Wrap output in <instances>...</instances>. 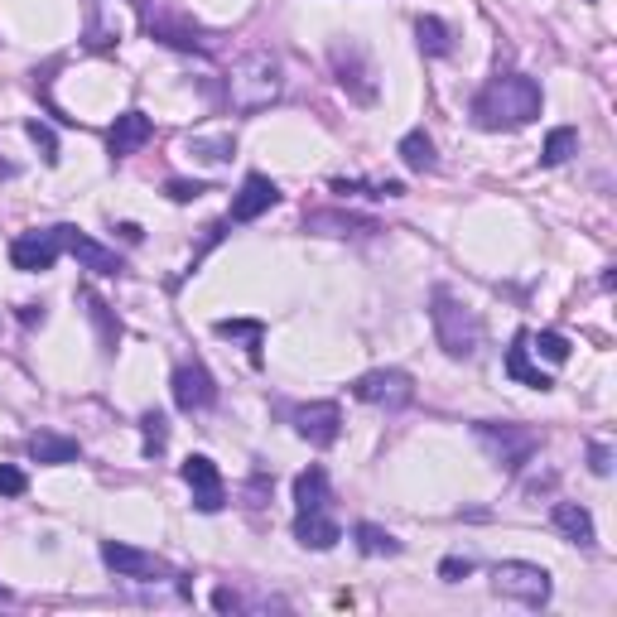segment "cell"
<instances>
[{
  "mask_svg": "<svg viewBox=\"0 0 617 617\" xmlns=\"http://www.w3.org/2000/svg\"><path fill=\"white\" fill-rule=\"evenodd\" d=\"M468 574H473V560H463V555H449V560L439 564V579H449V584L468 579Z\"/></svg>",
  "mask_w": 617,
  "mask_h": 617,
  "instance_id": "obj_35",
  "label": "cell"
},
{
  "mask_svg": "<svg viewBox=\"0 0 617 617\" xmlns=\"http://www.w3.org/2000/svg\"><path fill=\"white\" fill-rule=\"evenodd\" d=\"M20 319H25V323H44V304H20Z\"/></svg>",
  "mask_w": 617,
  "mask_h": 617,
  "instance_id": "obj_38",
  "label": "cell"
},
{
  "mask_svg": "<svg viewBox=\"0 0 617 617\" xmlns=\"http://www.w3.org/2000/svg\"><path fill=\"white\" fill-rule=\"evenodd\" d=\"M545 107L540 97V82L526 73H497L483 92L473 97V121L483 131H516V126H531Z\"/></svg>",
  "mask_w": 617,
  "mask_h": 617,
  "instance_id": "obj_1",
  "label": "cell"
},
{
  "mask_svg": "<svg viewBox=\"0 0 617 617\" xmlns=\"http://www.w3.org/2000/svg\"><path fill=\"white\" fill-rule=\"evenodd\" d=\"M150 135H155V121H150L145 111H121V116H116V126L107 131L111 160H126V155H135Z\"/></svg>",
  "mask_w": 617,
  "mask_h": 617,
  "instance_id": "obj_16",
  "label": "cell"
},
{
  "mask_svg": "<svg viewBox=\"0 0 617 617\" xmlns=\"http://www.w3.org/2000/svg\"><path fill=\"white\" fill-rule=\"evenodd\" d=\"M550 526H555L569 545H579V550H593V545H598L593 516H589V507H579V502H555V507H550Z\"/></svg>",
  "mask_w": 617,
  "mask_h": 617,
  "instance_id": "obj_17",
  "label": "cell"
},
{
  "mask_svg": "<svg viewBox=\"0 0 617 617\" xmlns=\"http://www.w3.org/2000/svg\"><path fill=\"white\" fill-rule=\"evenodd\" d=\"M213 333H222V338H242L246 352H251V362H261V338H266V328L256 319H217Z\"/></svg>",
  "mask_w": 617,
  "mask_h": 617,
  "instance_id": "obj_25",
  "label": "cell"
},
{
  "mask_svg": "<svg viewBox=\"0 0 617 617\" xmlns=\"http://www.w3.org/2000/svg\"><path fill=\"white\" fill-rule=\"evenodd\" d=\"M5 598H10V589H5V584H0V603H5Z\"/></svg>",
  "mask_w": 617,
  "mask_h": 617,
  "instance_id": "obj_41",
  "label": "cell"
},
{
  "mask_svg": "<svg viewBox=\"0 0 617 617\" xmlns=\"http://www.w3.org/2000/svg\"><path fill=\"white\" fill-rule=\"evenodd\" d=\"M102 564H107L116 579H160L169 574V564L140 545H126V540H102Z\"/></svg>",
  "mask_w": 617,
  "mask_h": 617,
  "instance_id": "obj_9",
  "label": "cell"
},
{
  "mask_svg": "<svg viewBox=\"0 0 617 617\" xmlns=\"http://www.w3.org/2000/svg\"><path fill=\"white\" fill-rule=\"evenodd\" d=\"M164 193L174 198V203H193V198H203V193H213L208 184H188V179H169L164 184Z\"/></svg>",
  "mask_w": 617,
  "mask_h": 617,
  "instance_id": "obj_34",
  "label": "cell"
},
{
  "mask_svg": "<svg viewBox=\"0 0 617 617\" xmlns=\"http://www.w3.org/2000/svg\"><path fill=\"white\" fill-rule=\"evenodd\" d=\"M492 593H502L511 603H521V608H545L550 603V569H540L531 560H502L492 569Z\"/></svg>",
  "mask_w": 617,
  "mask_h": 617,
  "instance_id": "obj_6",
  "label": "cell"
},
{
  "mask_svg": "<svg viewBox=\"0 0 617 617\" xmlns=\"http://www.w3.org/2000/svg\"><path fill=\"white\" fill-rule=\"evenodd\" d=\"M10 174H15V164H10V160H0V179H10Z\"/></svg>",
  "mask_w": 617,
  "mask_h": 617,
  "instance_id": "obj_40",
  "label": "cell"
},
{
  "mask_svg": "<svg viewBox=\"0 0 617 617\" xmlns=\"http://www.w3.org/2000/svg\"><path fill=\"white\" fill-rule=\"evenodd\" d=\"M396 155H401V164L410 169V174H434L439 169V155H434V140L425 131H410L401 135V145H396Z\"/></svg>",
  "mask_w": 617,
  "mask_h": 617,
  "instance_id": "obj_21",
  "label": "cell"
},
{
  "mask_svg": "<svg viewBox=\"0 0 617 617\" xmlns=\"http://www.w3.org/2000/svg\"><path fill=\"white\" fill-rule=\"evenodd\" d=\"M25 131H29V140L44 150V164H58V140H54V131H49L44 121H29Z\"/></svg>",
  "mask_w": 617,
  "mask_h": 617,
  "instance_id": "obj_32",
  "label": "cell"
},
{
  "mask_svg": "<svg viewBox=\"0 0 617 617\" xmlns=\"http://www.w3.org/2000/svg\"><path fill=\"white\" fill-rule=\"evenodd\" d=\"M116 232H121V237H126V242H140V237H145V232H140V227H135V222H121V227H116Z\"/></svg>",
  "mask_w": 617,
  "mask_h": 617,
  "instance_id": "obj_39",
  "label": "cell"
},
{
  "mask_svg": "<svg viewBox=\"0 0 617 617\" xmlns=\"http://www.w3.org/2000/svg\"><path fill=\"white\" fill-rule=\"evenodd\" d=\"M213 608H217V613H242L246 598H242L237 589H217V593H213Z\"/></svg>",
  "mask_w": 617,
  "mask_h": 617,
  "instance_id": "obj_37",
  "label": "cell"
},
{
  "mask_svg": "<svg viewBox=\"0 0 617 617\" xmlns=\"http://www.w3.org/2000/svg\"><path fill=\"white\" fill-rule=\"evenodd\" d=\"M295 507L299 511L328 507V473H323V468H304V473L295 478Z\"/></svg>",
  "mask_w": 617,
  "mask_h": 617,
  "instance_id": "obj_22",
  "label": "cell"
},
{
  "mask_svg": "<svg viewBox=\"0 0 617 617\" xmlns=\"http://www.w3.org/2000/svg\"><path fill=\"white\" fill-rule=\"evenodd\" d=\"M415 39H420V49L430 58L449 54V25H444L439 15H420V20H415Z\"/></svg>",
  "mask_w": 617,
  "mask_h": 617,
  "instance_id": "obj_26",
  "label": "cell"
},
{
  "mask_svg": "<svg viewBox=\"0 0 617 617\" xmlns=\"http://www.w3.org/2000/svg\"><path fill=\"white\" fill-rule=\"evenodd\" d=\"M295 430L299 439H309L314 449H328V444H338V434H343V410L333 401H309L295 410Z\"/></svg>",
  "mask_w": 617,
  "mask_h": 617,
  "instance_id": "obj_13",
  "label": "cell"
},
{
  "mask_svg": "<svg viewBox=\"0 0 617 617\" xmlns=\"http://www.w3.org/2000/svg\"><path fill=\"white\" fill-rule=\"evenodd\" d=\"M150 34L169 44V49H184V54H213V39L208 34H198V29L179 25V20H150Z\"/></svg>",
  "mask_w": 617,
  "mask_h": 617,
  "instance_id": "obj_20",
  "label": "cell"
},
{
  "mask_svg": "<svg viewBox=\"0 0 617 617\" xmlns=\"http://www.w3.org/2000/svg\"><path fill=\"white\" fill-rule=\"evenodd\" d=\"M507 376H516L521 386H531V391H550V376L531 367V348H526V333L516 338V348L507 352Z\"/></svg>",
  "mask_w": 617,
  "mask_h": 617,
  "instance_id": "obj_23",
  "label": "cell"
},
{
  "mask_svg": "<svg viewBox=\"0 0 617 617\" xmlns=\"http://www.w3.org/2000/svg\"><path fill=\"white\" fill-rule=\"evenodd\" d=\"M29 478L20 468H10V463H0V497H25Z\"/></svg>",
  "mask_w": 617,
  "mask_h": 617,
  "instance_id": "obj_33",
  "label": "cell"
},
{
  "mask_svg": "<svg viewBox=\"0 0 617 617\" xmlns=\"http://www.w3.org/2000/svg\"><path fill=\"white\" fill-rule=\"evenodd\" d=\"M295 540L304 545V550H333V545L343 540V526L328 521L323 511H299L295 516Z\"/></svg>",
  "mask_w": 617,
  "mask_h": 617,
  "instance_id": "obj_18",
  "label": "cell"
},
{
  "mask_svg": "<svg viewBox=\"0 0 617 617\" xmlns=\"http://www.w3.org/2000/svg\"><path fill=\"white\" fill-rule=\"evenodd\" d=\"M82 304H87V314H92V323H97V333H102V348H116V338H121V328L111 323V314H107V304L92 295V290H82Z\"/></svg>",
  "mask_w": 617,
  "mask_h": 617,
  "instance_id": "obj_30",
  "label": "cell"
},
{
  "mask_svg": "<svg viewBox=\"0 0 617 617\" xmlns=\"http://www.w3.org/2000/svg\"><path fill=\"white\" fill-rule=\"evenodd\" d=\"M352 396L362 405H376V410H405V405L415 401V381H410V372H401V367H376V372H362L357 381H352Z\"/></svg>",
  "mask_w": 617,
  "mask_h": 617,
  "instance_id": "obj_7",
  "label": "cell"
},
{
  "mask_svg": "<svg viewBox=\"0 0 617 617\" xmlns=\"http://www.w3.org/2000/svg\"><path fill=\"white\" fill-rule=\"evenodd\" d=\"M179 473H184V483L193 487V507L203 511V516H213V511L227 507V487H222V473H217V463L208 454H188Z\"/></svg>",
  "mask_w": 617,
  "mask_h": 617,
  "instance_id": "obj_8",
  "label": "cell"
},
{
  "mask_svg": "<svg viewBox=\"0 0 617 617\" xmlns=\"http://www.w3.org/2000/svg\"><path fill=\"white\" fill-rule=\"evenodd\" d=\"M227 107L237 111V116H256V111H266L280 102V92H285V68H280V58L266 54V49H251L232 63V73H227Z\"/></svg>",
  "mask_w": 617,
  "mask_h": 617,
  "instance_id": "obj_2",
  "label": "cell"
},
{
  "mask_svg": "<svg viewBox=\"0 0 617 617\" xmlns=\"http://www.w3.org/2000/svg\"><path fill=\"white\" fill-rule=\"evenodd\" d=\"M352 536H357V550H362L367 560H391V555H401V540L391 536V531H381V526H372V521H362Z\"/></svg>",
  "mask_w": 617,
  "mask_h": 617,
  "instance_id": "obj_24",
  "label": "cell"
},
{
  "mask_svg": "<svg viewBox=\"0 0 617 617\" xmlns=\"http://www.w3.org/2000/svg\"><path fill=\"white\" fill-rule=\"evenodd\" d=\"M131 25H135V15L131 10H121L116 15V0H92V20H87V49L92 54H102V49H116L126 34H131Z\"/></svg>",
  "mask_w": 617,
  "mask_h": 617,
  "instance_id": "obj_12",
  "label": "cell"
},
{
  "mask_svg": "<svg viewBox=\"0 0 617 617\" xmlns=\"http://www.w3.org/2000/svg\"><path fill=\"white\" fill-rule=\"evenodd\" d=\"M589 468H593V478H608V473H613V449H608V444H593Z\"/></svg>",
  "mask_w": 617,
  "mask_h": 617,
  "instance_id": "obj_36",
  "label": "cell"
},
{
  "mask_svg": "<svg viewBox=\"0 0 617 617\" xmlns=\"http://www.w3.org/2000/svg\"><path fill=\"white\" fill-rule=\"evenodd\" d=\"M58 251H63V242H58V227H44V232H20V237L10 242V266L25 270V275H34V270H54Z\"/></svg>",
  "mask_w": 617,
  "mask_h": 617,
  "instance_id": "obj_11",
  "label": "cell"
},
{
  "mask_svg": "<svg viewBox=\"0 0 617 617\" xmlns=\"http://www.w3.org/2000/svg\"><path fill=\"white\" fill-rule=\"evenodd\" d=\"M25 449H29V458H34V463H78V458H82V444H78V439L54 434V430L29 434Z\"/></svg>",
  "mask_w": 617,
  "mask_h": 617,
  "instance_id": "obj_19",
  "label": "cell"
},
{
  "mask_svg": "<svg viewBox=\"0 0 617 617\" xmlns=\"http://www.w3.org/2000/svg\"><path fill=\"white\" fill-rule=\"evenodd\" d=\"M188 155H198L203 164H222L237 155V140L232 135H193L188 140Z\"/></svg>",
  "mask_w": 617,
  "mask_h": 617,
  "instance_id": "obj_28",
  "label": "cell"
},
{
  "mask_svg": "<svg viewBox=\"0 0 617 617\" xmlns=\"http://www.w3.org/2000/svg\"><path fill=\"white\" fill-rule=\"evenodd\" d=\"M430 323H434V338H439V348L449 352L454 362H473L487 343V328H483V314L468 304V299H458L454 290H434L430 295Z\"/></svg>",
  "mask_w": 617,
  "mask_h": 617,
  "instance_id": "obj_3",
  "label": "cell"
},
{
  "mask_svg": "<svg viewBox=\"0 0 617 617\" xmlns=\"http://www.w3.org/2000/svg\"><path fill=\"white\" fill-rule=\"evenodd\" d=\"M579 150V131L574 126H555V131L545 135V150H540V164L545 169H555V164H564L569 155Z\"/></svg>",
  "mask_w": 617,
  "mask_h": 617,
  "instance_id": "obj_27",
  "label": "cell"
},
{
  "mask_svg": "<svg viewBox=\"0 0 617 617\" xmlns=\"http://www.w3.org/2000/svg\"><path fill=\"white\" fill-rule=\"evenodd\" d=\"M473 439H478L483 454L492 458L497 468H507V473L526 468V463L536 458V449H540L536 430H526V425H507V420H478V425H473Z\"/></svg>",
  "mask_w": 617,
  "mask_h": 617,
  "instance_id": "obj_4",
  "label": "cell"
},
{
  "mask_svg": "<svg viewBox=\"0 0 617 617\" xmlns=\"http://www.w3.org/2000/svg\"><path fill=\"white\" fill-rule=\"evenodd\" d=\"M328 63H333V73H338V87L348 92L352 102L372 107V102H376V63H372V54L362 49V39H352V34H338V39L328 44Z\"/></svg>",
  "mask_w": 617,
  "mask_h": 617,
  "instance_id": "obj_5",
  "label": "cell"
},
{
  "mask_svg": "<svg viewBox=\"0 0 617 617\" xmlns=\"http://www.w3.org/2000/svg\"><path fill=\"white\" fill-rule=\"evenodd\" d=\"M140 430H145V454L160 458L164 444H169V420H164L160 410H145V415H140Z\"/></svg>",
  "mask_w": 617,
  "mask_h": 617,
  "instance_id": "obj_29",
  "label": "cell"
},
{
  "mask_svg": "<svg viewBox=\"0 0 617 617\" xmlns=\"http://www.w3.org/2000/svg\"><path fill=\"white\" fill-rule=\"evenodd\" d=\"M169 386H174V405H179L184 415H198V410H208V405L217 401V381L203 362H179Z\"/></svg>",
  "mask_w": 617,
  "mask_h": 617,
  "instance_id": "obj_10",
  "label": "cell"
},
{
  "mask_svg": "<svg viewBox=\"0 0 617 617\" xmlns=\"http://www.w3.org/2000/svg\"><path fill=\"white\" fill-rule=\"evenodd\" d=\"M280 203V184L266 179V174H246L242 193L232 198V222H256L261 213H270Z\"/></svg>",
  "mask_w": 617,
  "mask_h": 617,
  "instance_id": "obj_15",
  "label": "cell"
},
{
  "mask_svg": "<svg viewBox=\"0 0 617 617\" xmlns=\"http://www.w3.org/2000/svg\"><path fill=\"white\" fill-rule=\"evenodd\" d=\"M531 343H536V352L545 357V362H564V357H569V338H564V333H550V328H545V333H536Z\"/></svg>",
  "mask_w": 617,
  "mask_h": 617,
  "instance_id": "obj_31",
  "label": "cell"
},
{
  "mask_svg": "<svg viewBox=\"0 0 617 617\" xmlns=\"http://www.w3.org/2000/svg\"><path fill=\"white\" fill-rule=\"evenodd\" d=\"M58 242H63V251H68L82 270H92V275H121V270H126V261H121L111 246L82 237L78 227H58Z\"/></svg>",
  "mask_w": 617,
  "mask_h": 617,
  "instance_id": "obj_14",
  "label": "cell"
}]
</instances>
